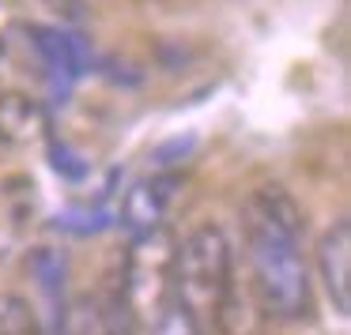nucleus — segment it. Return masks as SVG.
Segmentation results:
<instances>
[{
    "label": "nucleus",
    "mask_w": 351,
    "mask_h": 335,
    "mask_svg": "<svg viewBox=\"0 0 351 335\" xmlns=\"http://www.w3.org/2000/svg\"><path fill=\"white\" fill-rule=\"evenodd\" d=\"M306 219L283 185L265 181L242 204V237L250 256V286L261 312L272 320H302L313 286L302 256Z\"/></svg>",
    "instance_id": "nucleus-1"
},
{
    "label": "nucleus",
    "mask_w": 351,
    "mask_h": 335,
    "mask_svg": "<svg viewBox=\"0 0 351 335\" xmlns=\"http://www.w3.org/2000/svg\"><path fill=\"white\" fill-rule=\"evenodd\" d=\"M234 279V249L223 226L200 222L174 249V317L189 335H219V312Z\"/></svg>",
    "instance_id": "nucleus-2"
},
{
    "label": "nucleus",
    "mask_w": 351,
    "mask_h": 335,
    "mask_svg": "<svg viewBox=\"0 0 351 335\" xmlns=\"http://www.w3.org/2000/svg\"><path fill=\"white\" fill-rule=\"evenodd\" d=\"M174 249L178 241L167 230L132 237L121 271V302L129 305L136 327H162L174 317Z\"/></svg>",
    "instance_id": "nucleus-3"
},
{
    "label": "nucleus",
    "mask_w": 351,
    "mask_h": 335,
    "mask_svg": "<svg viewBox=\"0 0 351 335\" xmlns=\"http://www.w3.org/2000/svg\"><path fill=\"white\" fill-rule=\"evenodd\" d=\"M27 42L34 46L42 68H46L49 83L69 91L80 76H87L95 64L91 46L84 42V34L69 31V27H49V23H31L27 27Z\"/></svg>",
    "instance_id": "nucleus-4"
},
{
    "label": "nucleus",
    "mask_w": 351,
    "mask_h": 335,
    "mask_svg": "<svg viewBox=\"0 0 351 335\" xmlns=\"http://www.w3.org/2000/svg\"><path fill=\"white\" fill-rule=\"evenodd\" d=\"M61 324L64 335H140L136 320L117 290H106V294L95 290V294L72 297Z\"/></svg>",
    "instance_id": "nucleus-5"
},
{
    "label": "nucleus",
    "mask_w": 351,
    "mask_h": 335,
    "mask_svg": "<svg viewBox=\"0 0 351 335\" xmlns=\"http://www.w3.org/2000/svg\"><path fill=\"white\" fill-rule=\"evenodd\" d=\"M178 196V177L174 174H155V177H144V181L129 185L121 200V226L129 237H144V234H155L162 230V219H167L170 204Z\"/></svg>",
    "instance_id": "nucleus-6"
},
{
    "label": "nucleus",
    "mask_w": 351,
    "mask_h": 335,
    "mask_svg": "<svg viewBox=\"0 0 351 335\" xmlns=\"http://www.w3.org/2000/svg\"><path fill=\"white\" fill-rule=\"evenodd\" d=\"M317 275L340 317L351 312V222L336 219L317 245Z\"/></svg>",
    "instance_id": "nucleus-7"
},
{
    "label": "nucleus",
    "mask_w": 351,
    "mask_h": 335,
    "mask_svg": "<svg viewBox=\"0 0 351 335\" xmlns=\"http://www.w3.org/2000/svg\"><path fill=\"white\" fill-rule=\"evenodd\" d=\"M49 139V113L34 94L0 91V144L38 147Z\"/></svg>",
    "instance_id": "nucleus-8"
},
{
    "label": "nucleus",
    "mask_w": 351,
    "mask_h": 335,
    "mask_svg": "<svg viewBox=\"0 0 351 335\" xmlns=\"http://www.w3.org/2000/svg\"><path fill=\"white\" fill-rule=\"evenodd\" d=\"M0 335H46L38 309L23 294L0 290Z\"/></svg>",
    "instance_id": "nucleus-9"
},
{
    "label": "nucleus",
    "mask_w": 351,
    "mask_h": 335,
    "mask_svg": "<svg viewBox=\"0 0 351 335\" xmlns=\"http://www.w3.org/2000/svg\"><path fill=\"white\" fill-rule=\"evenodd\" d=\"M27 264H31L38 286L46 290L49 297L61 294V286H64V267H69V260H64L61 249H49V245H46V249H34V256L27 260Z\"/></svg>",
    "instance_id": "nucleus-10"
},
{
    "label": "nucleus",
    "mask_w": 351,
    "mask_h": 335,
    "mask_svg": "<svg viewBox=\"0 0 351 335\" xmlns=\"http://www.w3.org/2000/svg\"><path fill=\"white\" fill-rule=\"evenodd\" d=\"M49 166H53L57 174L64 177V181H72V185L87 181V174H91L87 159H80V155L72 151L69 144H57V139H49Z\"/></svg>",
    "instance_id": "nucleus-11"
},
{
    "label": "nucleus",
    "mask_w": 351,
    "mask_h": 335,
    "mask_svg": "<svg viewBox=\"0 0 351 335\" xmlns=\"http://www.w3.org/2000/svg\"><path fill=\"white\" fill-rule=\"evenodd\" d=\"M57 230H69V234H95V230L110 226V215L102 211H64L61 219H53Z\"/></svg>",
    "instance_id": "nucleus-12"
}]
</instances>
